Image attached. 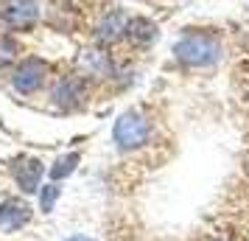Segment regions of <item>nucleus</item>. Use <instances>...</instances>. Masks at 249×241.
<instances>
[{
    "label": "nucleus",
    "instance_id": "nucleus-9",
    "mask_svg": "<svg viewBox=\"0 0 249 241\" xmlns=\"http://www.w3.org/2000/svg\"><path fill=\"white\" fill-rule=\"evenodd\" d=\"M79 68L87 79H109L115 76V59L104 48H84L79 54Z\"/></svg>",
    "mask_w": 249,
    "mask_h": 241
},
{
    "label": "nucleus",
    "instance_id": "nucleus-10",
    "mask_svg": "<svg viewBox=\"0 0 249 241\" xmlns=\"http://www.w3.org/2000/svg\"><path fill=\"white\" fill-rule=\"evenodd\" d=\"M126 39L135 48H146L157 39V25L151 23L148 17H129L126 25Z\"/></svg>",
    "mask_w": 249,
    "mask_h": 241
},
{
    "label": "nucleus",
    "instance_id": "nucleus-4",
    "mask_svg": "<svg viewBox=\"0 0 249 241\" xmlns=\"http://www.w3.org/2000/svg\"><path fill=\"white\" fill-rule=\"evenodd\" d=\"M87 90H90V79L81 73H65L51 84V104L59 110H79L87 101Z\"/></svg>",
    "mask_w": 249,
    "mask_h": 241
},
{
    "label": "nucleus",
    "instance_id": "nucleus-1",
    "mask_svg": "<svg viewBox=\"0 0 249 241\" xmlns=\"http://www.w3.org/2000/svg\"><path fill=\"white\" fill-rule=\"evenodd\" d=\"M171 54L185 68H213L221 62L224 45L213 31H188L174 42Z\"/></svg>",
    "mask_w": 249,
    "mask_h": 241
},
{
    "label": "nucleus",
    "instance_id": "nucleus-12",
    "mask_svg": "<svg viewBox=\"0 0 249 241\" xmlns=\"http://www.w3.org/2000/svg\"><path fill=\"white\" fill-rule=\"evenodd\" d=\"M17 62H20V42L12 34L0 31V70L14 68Z\"/></svg>",
    "mask_w": 249,
    "mask_h": 241
},
{
    "label": "nucleus",
    "instance_id": "nucleus-7",
    "mask_svg": "<svg viewBox=\"0 0 249 241\" xmlns=\"http://www.w3.org/2000/svg\"><path fill=\"white\" fill-rule=\"evenodd\" d=\"M126 25H129V14H126L124 9H107V12L98 17L92 34H95V39H98L101 45H115V42L126 39Z\"/></svg>",
    "mask_w": 249,
    "mask_h": 241
},
{
    "label": "nucleus",
    "instance_id": "nucleus-6",
    "mask_svg": "<svg viewBox=\"0 0 249 241\" xmlns=\"http://www.w3.org/2000/svg\"><path fill=\"white\" fill-rule=\"evenodd\" d=\"M12 177H14V183H17V188H20L25 196L39 194L42 177H45V163L39 160V157L23 154V157H17V160L12 163Z\"/></svg>",
    "mask_w": 249,
    "mask_h": 241
},
{
    "label": "nucleus",
    "instance_id": "nucleus-13",
    "mask_svg": "<svg viewBox=\"0 0 249 241\" xmlns=\"http://www.w3.org/2000/svg\"><path fill=\"white\" fill-rule=\"evenodd\" d=\"M59 196H62V185L59 183L42 185V188H39V210H42V213H53Z\"/></svg>",
    "mask_w": 249,
    "mask_h": 241
},
{
    "label": "nucleus",
    "instance_id": "nucleus-5",
    "mask_svg": "<svg viewBox=\"0 0 249 241\" xmlns=\"http://www.w3.org/2000/svg\"><path fill=\"white\" fill-rule=\"evenodd\" d=\"M42 17L39 0H3L0 3V23L12 31H31Z\"/></svg>",
    "mask_w": 249,
    "mask_h": 241
},
{
    "label": "nucleus",
    "instance_id": "nucleus-14",
    "mask_svg": "<svg viewBox=\"0 0 249 241\" xmlns=\"http://www.w3.org/2000/svg\"><path fill=\"white\" fill-rule=\"evenodd\" d=\"M65 241H95V239H90V236H81V233H79V236H70V239H65Z\"/></svg>",
    "mask_w": 249,
    "mask_h": 241
},
{
    "label": "nucleus",
    "instance_id": "nucleus-8",
    "mask_svg": "<svg viewBox=\"0 0 249 241\" xmlns=\"http://www.w3.org/2000/svg\"><path fill=\"white\" fill-rule=\"evenodd\" d=\"M31 219H34V207L28 205L25 199H20V196H12V199L0 202V230L3 233H17Z\"/></svg>",
    "mask_w": 249,
    "mask_h": 241
},
{
    "label": "nucleus",
    "instance_id": "nucleus-2",
    "mask_svg": "<svg viewBox=\"0 0 249 241\" xmlns=\"http://www.w3.org/2000/svg\"><path fill=\"white\" fill-rule=\"evenodd\" d=\"M151 138V124L140 110H126L112 124V143L118 151H137Z\"/></svg>",
    "mask_w": 249,
    "mask_h": 241
},
{
    "label": "nucleus",
    "instance_id": "nucleus-11",
    "mask_svg": "<svg viewBox=\"0 0 249 241\" xmlns=\"http://www.w3.org/2000/svg\"><path fill=\"white\" fill-rule=\"evenodd\" d=\"M81 163V154L79 151H68V154H62L53 160V166L48 168V177H51V183H62V180H68L70 174L79 168Z\"/></svg>",
    "mask_w": 249,
    "mask_h": 241
},
{
    "label": "nucleus",
    "instance_id": "nucleus-3",
    "mask_svg": "<svg viewBox=\"0 0 249 241\" xmlns=\"http://www.w3.org/2000/svg\"><path fill=\"white\" fill-rule=\"evenodd\" d=\"M48 76H51L48 59L25 56L12 68V76H9V79H12L14 93H20V95H34V93H39L42 87H45Z\"/></svg>",
    "mask_w": 249,
    "mask_h": 241
}]
</instances>
